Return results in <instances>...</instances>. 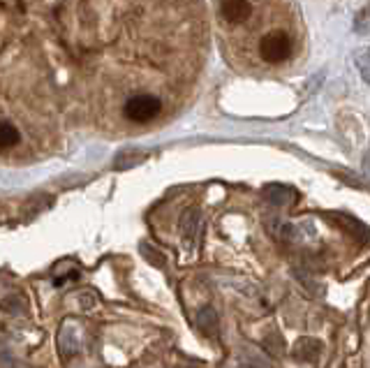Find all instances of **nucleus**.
I'll list each match as a JSON object with an SVG mask.
<instances>
[{"label":"nucleus","mask_w":370,"mask_h":368,"mask_svg":"<svg viewBox=\"0 0 370 368\" xmlns=\"http://www.w3.org/2000/svg\"><path fill=\"white\" fill-rule=\"evenodd\" d=\"M259 56L262 61H266L271 65L283 63L292 56V40L283 31L266 33L259 42Z\"/></svg>","instance_id":"f03ea898"},{"label":"nucleus","mask_w":370,"mask_h":368,"mask_svg":"<svg viewBox=\"0 0 370 368\" xmlns=\"http://www.w3.org/2000/svg\"><path fill=\"white\" fill-rule=\"evenodd\" d=\"M320 355H322V341H317V338H313V336L299 338L297 345H294V357H297L299 362L313 364L320 359Z\"/></svg>","instance_id":"39448f33"},{"label":"nucleus","mask_w":370,"mask_h":368,"mask_svg":"<svg viewBox=\"0 0 370 368\" xmlns=\"http://www.w3.org/2000/svg\"><path fill=\"white\" fill-rule=\"evenodd\" d=\"M197 327H199V332L208 338V341H218V334H220V322H218V313L211 306H204L197 313Z\"/></svg>","instance_id":"423d86ee"},{"label":"nucleus","mask_w":370,"mask_h":368,"mask_svg":"<svg viewBox=\"0 0 370 368\" xmlns=\"http://www.w3.org/2000/svg\"><path fill=\"white\" fill-rule=\"evenodd\" d=\"M201 232V211L199 208H187L180 218V239H183V248L187 253L194 250Z\"/></svg>","instance_id":"7ed1b4c3"},{"label":"nucleus","mask_w":370,"mask_h":368,"mask_svg":"<svg viewBox=\"0 0 370 368\" xmlns=\"http://www.w3.org/2000/svg\"><path fill=\"white\" fill-rule=\"evenodd\" d=\"M336 220L341 222V225H345V227L350 229L354 236H364V241H368V239H370V236H368V229H366V227H364V225H361V222H357V220H354V218L345 215V213H338V215H336Z\"/></svg>","instance_id":"1a4fd4ad"},{"label":"nucleus","mask_w":370,"mask_h":368,"mask_svg":"<svg viewBox=\"0 0 370 368\" xmlns=\"http://www.w3.org/2000/svg\"><path fill=\"white\" fill-rule=\"evenodd\" d=\"M141 250H143V257H146V260L150 262V264H155V267H164V264H167V260L162 257L157 248H150V246L143 243V246H141Z\"/></svg>","instance_id":"9d476101"},{"label":"nucleus","mask_w":370,"mask_h":368,"mask_svg":"<svg viewBox=\"0 0 370 368\" xmlns=\"http://www.w3.org/2000/svg\"><path fill=\"white\" fill-rule=\"evenodd\" d=\"M143 160V153H123L116 160V169H125V167H132V164H137Z\"/></svg>","instance_id":"f8f14e48"},{"label":"nucleus","mask_w":370,"mask_h":368,"mask_svg":"<svg viewBox=\"0 0 370 368\" xmlns=\"http://www.w3.org/2000/svg\"><path fill=\"white\" fill-rule=\"evenodd\" d=\"M357 67L361 70V74H364V79L370 84V49H364L357 54Z\"/></svg>","instance_id":"9b49d317"},{"label":"nucleus","mask_w":370,"mask_h":368,"mask_svg":"<svg viewBox=\"0 0 370 368\" xmlns=\"http://www.w3.org/2000/svg\"><path fill=\"white\" fill-rule=\"evenodd\" d=\"M264 199L269 201V204H273V206H290L294 204V199H297V192L292 190V187H287V185H266L264 187Z\"/></svg>","instance_id":"0eeeda50"},{"label":"nucleus","mask_w":370,"mask_h":368,"mask_svg":"<svg viewBox=\"0 0 370 368\" xmlns=\"http://www.w3.org/2000/svg\"><path fill=\"white\" fill-rule=\"evenodd\" d=\"M239 368H257V366H252V364H241Z\"/></svg>","instance_id":"ddd939ff"},{"label":"nucleus","mask_w":370,"mask_h":368,"mask_svg":"<svg viewBox=\"0 0 370 368\" xmlns=\"http://www.w3.org/2000/svg\"><path fill=\"white\" fill-rule=\"evenodd\" d=\"M162 111V100L155 95H132L125 102L123 114L134 123H148Z\"/></svg>","instance_id":"f257e3e1"},{"label":"nucleus","mask_w":370,"mask_h":368,"mask_svg":"<svg viewBox=\"0 0 370 368\" xmlns=\"http://www.w3.org/2000/svg\"><path fill=\"white\" fill-rule=\"evenodd\" d=\"M252 14V5L248 0H222L220 3V17L227 24H246Z\"/></svg>","instance_id":"20e7f679"},{"label":"nucleus","mask_w":370,"mask_h":368,"mask_svg":"<svg viewBox=\"0 0 370 368\" xmlns=\"http://www.w3.org/2000/svg\"><path fill=\"white\" fill-rule=\"evenodd\" d=\"M19 139H21V134L17 127L7 121H0V151H7V148L17 146Z\"/></svg>","instance_id":"6e6552de"}]
</instances>
